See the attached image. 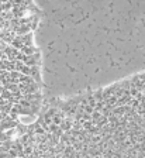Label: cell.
Returning <instances> with one entry per match:
<instances>
[{
  "label": "cell",
  "mask_w": 145,
  "mask_h": 158,
  "mask_svg": "<svg viewBox=\"0 0 145 158\" xmlns=\"http://www.w3.org/2000/svg\"><path fill=\"white\" fill-rule=\"evenodd\" d=\"M30 20L23 0H0V124L10 102L9 90L24 64L30 44Z\"/></svg>",
  "instance_id": "cell-1"
}]
</instances>
